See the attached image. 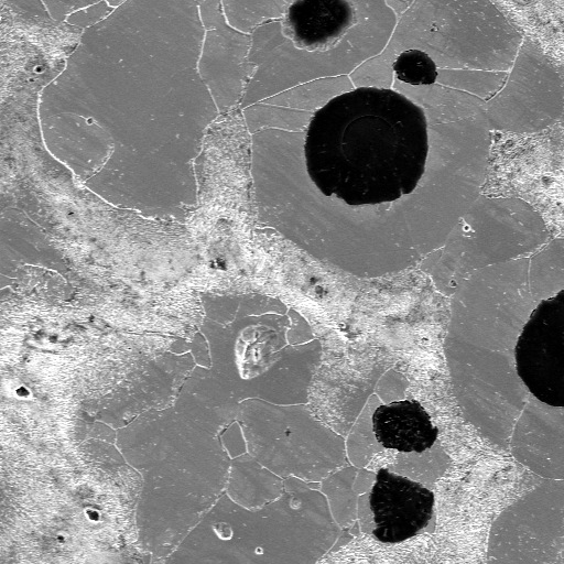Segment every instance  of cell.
I'll return each mask as SVG.
<instances>
[{
  "label": "cell",
  "instance_id": "6da1fadb",
  "mask_svg": "<svg viewBox=\"0 0 564 564\" xmlns=\"http://www.w3.org/2000/svg\"><path fill=\"white\" fill-rule=\"evenodd\" d=\"M489 144L486 132L434 130L393 89L330 98L310 118L303 145L311 184L337 209L328 261L377 278L440 248L479 194Z\"/></svg>",
  "mask_w": 564,
  "mask_h": 564
},
{
  "label": "cell",
  "instance_id": "7a4b0ae2",
  "mask_svg": "<svg viewBox=\"0 0 564 564\" xmlns=\"http://www.w3.org/2000/svg\"><path fill=\"white\" fill-rule=\"evenodd\" d=\"M203 36L189 0H127L83 31L42 89L39 118L74 124L99 143L141 120L203 122L215 113L198 73Z\"/></svg>",
  "mask_w": 564,
  "mask_h": 564
},
{
  "label": "cell",
  "instance_id": "3957f363",
  "mask_svg": "<svg viewBox=\"0 0 564 564\" xmlns=\"http://www.w3.org/2000/svg\"><path fill=\"white\" fill-rule=\"evenodd\" d=\"M124 455L142 480L135 511L141 550L169 556L225 491L230 459L220 434L174 404L124 430Z\"/></svg>",
  "mask_w": 564,
  "mask_h": 564
},
{
  "label": "cell",
  "instance_id": "277c9868",
  "mask_svg": "<svg viewBox=\"0 0 564 564\" xmlns=\"http://www.w3.org/2000/svg\"><path fill=\"white\" fill-rule=\"evenodd\" d=\"M301 485L289 477L281 496L258 509L223 494L165 562H307L326 511L323 497Z\"/></svg>",
  "mask_w": 564,
  "mask_h": 564
},
{
  "label": "cell",
  "instance_id": "5b68a950",
  "mask_svg": "<svg viewBox=\"0 0 564 564\" xmlns=\"http://www.w3.org/2000/svg\"><path fill=\"white\" fill-rule=\"evenodd\" d=\"M206 337L212 367L192 370L181 390L209 415L232 422L247 399L280 405L307 401L315 350L288 346L282 330L260 325Z\"/></svg>",
  "mask_w": 564,
  "mask_h": 564
},
{
  "label": "cell",
  "instance_id": "8992f818",
  "mask_svg": "<svg viewBox=\"0 0 564 564\" xmlns=\"http://www.w3.org/2000/svg\"><path fill=\"white\" fill-rule=\"evenodd\" d=\"M563 295L543 301L531 314L516 345L518 376L528 390L550 406H563Z\"/></svg>",
  "mask_w": 564,
  "mask_h": 564
},
{
  "label": "cell",
  "instance_id": "52a82bcc",
  "mask_svg": "<svg viewBox=\"0 0 564 564\" xmlns=\"http://www.w3.org/2000/svg\"><path fill=\"white\" fill-rule=\"evenodd\" d=\"M198 12L204 29L198 73L214 102L230 106L243 96L252 75L251 34L232 28L220 0H203Z\"/></svg>",
  "mask_w": 564,
  "mask_h": 564
},
{
  "label": "cell",
  "instance_id": "ba28073f",
  "mask_svg": "<svg viewBox=\"0 0 564 564\" xmlns=\"http://www.w3.org/2000/svg\"><path fill=\"white\" fill-rule=\"evenodd\" d=\"M375 538L382 543H400L429 524L434 494L420 482L380 468L369 495Z\"/></svg>",
  "mask_w": 564,
  "mask_h": 564
},
{
  "label": "cell",
  "instance_id": "9c48e42d",
  "mask_svg": "<svg viewBox=\"0 0 564 564\" xmlns=\"http://www.w3.org/2000/svg\"><path fill=\"white\" fill-rule=\"evenodd\" d=\"M280 20L283 34L299 48H332L356 23L349 0H294Z\"/></svg>",
  "mask_w": 564,
  "mask_h": 564
},
{
  "label": "cell",
  "instance_id": "30bf717a",
  "mask_svg": "<svg viewBox=\"0 0 564 564\" xmlns=\"http://www.w3.org/2000/svg\"><path fill=\"white\" fill-rule=\"evenodd\" d=\"M31 264L64 272V257L44 231L17 209L0 216V276L14 278L17 269Z\"/></svg>",
  "mask_w": 564,
  "mask_h": 564
},
{
  "label": "cell",
  "instance_id": "8fae6325",
  "mask_svg": "<svg viewBox=\"0 0 564 564\" xmlns=\"http://www.w3.org/2000/svg\"><path fill=\"white\" fill-rule=\"evenodd\" d=\"M372 430L379 444L401 453H423L438 435L430 414L415 400L379 405L372 414Z\"/></svg>",
  "mask_w": 564,
  "mask_h": 564
},
{
  "label": "cell",
  "instance_id": "7c38bea8",
  "mask_svg": "<svg viewBox=\"0 0 564 564\" xmlns=\"http://www.w3.org/2000/svg\"><path fill=\"white\" fill-rule=\"evenodd\" d=\"M225 490L236 503L258 509L281 496L284 481L249 454L232 458Z\"/></svg>",
  "mask_w": 564,
  "mask_h": 564
},
{
  "label": "cell",
  "instance_id": "4fadbf2b",
  "mask_svg": "<svg viewBox=\"0 0 564 564\" xmlns=\"http://www.w3.org/2000/svg\"><path fill=\"white\" fill-rule=\"evenodd\" d=\"M294 0H220L227 22L251 33L259 25L279 20Z\"/></svg>",
  "mask_w": 564,
  "mask_h": 564
},
{
  "label": "cell",
  "instance_id": "5bb4252c",
  "mask_svg": "<svg viewBox=\"0 0 564 564\" xmlns=\"http://www.w3.org/2000/svg\"><path fill=\"white\" fill-rule=\"evenodd\" d=\"M395 77L412 86H429L436 82L437 67L432 57L421 50L400 53L392 64Z\"/></svg>",
  "mask_w": 564,
  "mask_h": 564
},
{
  "label": "cell",
  "instance_id": "9a60e30c",
  "mask_svg": "<svg viewBox=\"0 0 564 564\" xmlns=\"http://www.w3.org/2000/svg\"><path fill=\"white\" fill-rule=\"evenodd\" d=\"M112 11L113 8H111L105 0H100L70 12L64 21L69 25L85 30L102 21Z\"/></svg>",
  "mask_w": 564,
  "mask_h": 564
},
{
  "label": "cell",
  "instance_id": "2e32d148",
  "mask_svg": "<svg viewBox=\"0 0 564 564\" xmlns=\"http://www.w3.org/2000/svg\"><path fill=\"white\" fill-rule=\"evenodd\" d=\"M52 20L62 22L73 11L100 0H42Z\"/></svg>",
  "mask_w": 564,
  "mask_h": 564
},
{
  "label": "cell",
  "instance_id": "e0dca14e",
  "mask_svg": "<svg viewBox=\"0 0 564 564\" xmlns=\"http://www.w3.org/2000/svg\"><path fill=\"white\" fill-rule=\"evenodd\" d=\"M21 11L43 20H52L42 0H4Z\"/></svg>",
  "mask_w": 564,
  "mask_h": 564
},
{
  "label": "cell",
  "instance_id": "ac0fdd59",
  "mask_svg": "<svg viewBox=\"0 0 564 564\" xmlns=\"http://www.w3.org/2000/svg\"><path fill=\"white\" fill-rule=\"evenodd\" d=\"M111 8L116 9L122 3H124L127 0H105Z\"/></svg>",
  "mask_w": 564,
  "mask_h": 564
},
{
  "label": "cell",
  "instance_id": "d6986e66",
  "mask_svg": "<svg viewBox=\"0 0 564 564\" xmlns=\"http://www.w3.org/2000/svg\"><path fill=\"white\" fill-rule=\"evenodd\" d=\"M192 2H194L195 4L199 6V3L203 1V0H189Z\"/></svg>",
  "mask_w": 564,
  "mask_h": 564
}]
</instances>
